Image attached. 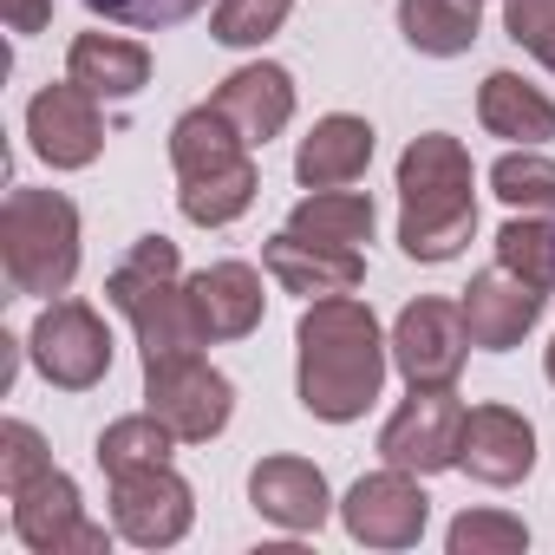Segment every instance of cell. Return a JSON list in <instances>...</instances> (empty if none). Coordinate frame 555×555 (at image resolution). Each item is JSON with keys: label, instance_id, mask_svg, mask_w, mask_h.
Here are the masks:
<instances>
[{"label": "cell", "instance_id": "25", "mask_svg": "<svg viewBox=\"0 0 555 555\" xmlns=\"http://www.w3.org/2000/svg\"><path fill=\"white\" fill-rule=\"evenodd\" d=\"M170 444L177 431L157 418V412H131V418H112L99 431V470L105 477H125V470H144V464H170Z\"/></svg>", "mask_w": 555, "mask_h": 555}, {"label": "cell", "instance_id": "19", "mask_svg": "<svg viewBox=\"0 0 555 555\" xmlns=\"http://www.w3.org/2000/svg\"><path fill=\"white\" fill-rule=\"evenodd\" d=\"M373 164V125L353 112H327L314 118V131L295 151V183L301 190H353Z\"/></svg>", "mask_w": 555, "mask_h": 555}, {"label": "cell", "instance_id": "14", "mask_svg": "<svg viewBox=\"0 0 555 555\" xmlns=\"http://www.w3.org/2000/svg\"><path fill=\"white\" fill-rule=\"evenodd\" d=\"M457 470H470L490 490H509L535 470V425L516 405H470L464 412V444H457Z\"/></svg>", "mask_w": 555, "mask_h": 555}, {"label": "cell", "instance_id": "9", "mask_svg": "<svg viewBox=\"0 0 555 555\" xmlns=\"http://www.w3.org/2000/svg\"><path fill=\"white\" fill-rule=\"evenodd\" d=\"M14 535L34 548V555H105L112 535L99 522H86V503H79V483L53 464L47 477L21 483L14 496Z\"/></svg>", "mask_w": 555, "mask_h": 555}, {"label": "cell", "instance_id": "36", "mask_svg": "<svg viewBox=\"0 0 555 555\" xmlns=\"http://www.w3.org/2000/svg\"><path fill=\"white\" fill-rule=\"evenodd\" d=\"M477 8H483V0H477Z\"/></svg>", "mask_w": 555, "mask_h": 555}, {"label": "cell", "instance_id": "17", "mask_svg": "<svg viewBox=\"0 0 555 555\" xmlns=\"http://www.w3.org/2000/svg\"><path fill=\"white\" fill-rule=\"evenodd\" d=\"M248 503L288 535H314L327 516H334V496H327V477L321 464L308 457H261L248 470Z\"/></svg>", "mask_w": 555, "mask_h": 555}, {"label": "cell", "instance_id": "10", "mask_svg": "<svg viewBox=\"0 0 555 555\" xmlns=\"http://www.w3.org/2000/svg\"><path fill=\"white\" fill-rule=\"evenodd\" d=\"M196 522V490L170 470V464H144L112 477V529L138 548H170L183 542Z\"/></svg>", "mask_w": 555, "mask_h": 555}, {"label": "cell", "instance_id": "20", "mask_svg": "<svg viewBox=\"0 0 555 555\" xmlns=\"http://www.w3.org/2000/svg\"><path fill=\"white\" fill-rule=\"evenodd\" d=\"M255 144L216 112V105H190L177 125H170V164H177V183H203V177H229V170H242V164H255L248 157Z\"/></svg>", "mask_w": 555, "mask_h": 555}, {"label": "cell", "instance_id": "2", "mask_svg": "<svg viewBox=\"0 0 555 555\" xmlns=\"http://www.w3.org/2000/svg\"><path fill=\"white\" fill-rule=\"evenodd\" d=\"M477 229V170L451 131H425L399 157V248L412 261L464 255Z\"/></svg>", "mask_w": 555, "mask_h": 555}, {"label": "cell", "instance_id": "24", "mask_svg": "<svg viewBox=\"0 0 555 555\" xmlns=\"http://www.w3.org/2000/svg\"><path fill=\"white\" fill-rule=\"evenodd\" d=\"M288 229L308 235V242L360 248V242H373V196H360V190H308L288 209Z\"/></svg>", "mask_w": 555, "mask_h": 555}, {"label": "cell", "instance_id": "34", "mask_svg": "<svg viewBox=\"0 0 555 555\" xmlns=\"http://www.w3.org/2000/svg\"><path fill=\"white\" fill-rule=\"evenodd\" d=\"M0 14H8V27H14L21 40H34V34H47V21H53V0H0Z\"/></svg>", "mask_w": 555, "mask_h": 555}, {"label": "cell", "instance_id": "3", "mask_svg": "<svg viewBox=\"0 0 555 555\" xmlns=\"http://www.w3.org/2000/svg\"><path fill=\"white\" fill-rule=\"evenodd\" d=\"M177 242L170 235H138L131 255L105 274V301L138 327V353L144 360H170V353H196V314H190V282H177Z\"/></svg>", "mask_w": 555, "mask_h": 555}, {"label": "cell", "instance_id": "32", "mask_svg": "<svg viewBox=\"0 0 555 555\" xmlns=\"http://www.w3.org/2000/svg\"><path fill=\"white\" fill-rule=\"evenodd\" d=\"M53 470V451H47V438L27 425V418H8L0 425V490H21V483H34V477H47Z\"/></svg>", "mask_w": 555, "mask_h": 555}, {"label": "cell", "instance_id": "30", "mask_svg": "<svg viewBox=\"0 0 555 555\" xmlns=\"http://www.w3.org/2000/svg\"><path fill=\"white\" fill-rule=\"evenodd\" d=\"M444 542H451V555H516V548H529V529L509 509H464L444 529Z\"/></svg>", "mask_w": 555, "mask_h": 555}, {"label": "cell", "instance_id": "12", "mask_svg": "<svg viewBox=\"0 0 555 555\" xmlns=\"http://www.w3.org/2000/svg\"><path fill=\"white\" fill-rule=\"evenodd\" d=\"M27 138H34V157L53 164V170H86L99 164L105 151V118H99V99L86 86H40L34 105H27Z\"/></svg>", "mask_w": 555, "mask_h": 555}, {"label": "cell", "instance_id": "28", "mask_svg": "<svg viewBox=\"0 0 555 555\" xmlns=\"http://www.w3.org/2000/svg\"><path fill=\"white\" fill-rule=\"evenodd\" d=\"M496 261L535 288H555V222L542 216H509L496 229Z\"/></svg>", "mask_w": 555, "mask_h": 555}, {"label": "cell", "instance_id": "21", "mask_svg": "<svg viewBox=\"0 0 555 555\" xmlns=\"http://www.w3.org/2000/svg\"><path fill=\"white\" fill-rule=\"evenodd\" d=\"M66 79L92 99H138L151 86V47L125 34H79L66 53Z\"/></svg>", "mask_w": 555, "mask_h": 555}, {"label": "cell", "instance_id": "26", "mask_svg": "<svg viewBox=\"0 0 555 555\" xmlns=\"http://www.w3.org/2000/svg\"><path fill=\"white\" fill-rule=\"evenodd\" d=\"M490 190H496L509 209H522V216H555V157H542L535 144L503 151V157L490 164Z\"/></svg>", "mask_w": 555, "mask_h": 555}, {"label": "cell", "instance_id": "35", "mask_svg": "<svg viewBox=\"0 0 555 555\" xmlns=\"http://www.w3.org/2000/svg\"><path fill=\"white\" fill-rule=\"evenodd\" d=\"M542 373H548V386H555V340H548V360H542Z\"/></svg>", "mask_w": 555, "mask_h": 555}, {"label": "cell", "instance_id": "27", "mask_svg": "<svg viewBox=\"0 0 555 555\" xmlns=\"http://www.w3.org/2000/svg\"><path fill=\"white\" fill-rule=\"evenodd\" d=\"M255 190H261V170H255V164H242V170H229V177L177 183V209H183L196 229H229V222L255 203Z\"/></svg>", "mask_w": 555, "mask_h": 555}, {"label": "cell", "instance_id": "4", "mask_svg": "<svg viewBox=\"0 0 555 555\" xmlns=\"http://www.w3.org/2000/svg\"><path fill=\"white\" fill-rule=\"evenodd\" d=\"M0 268H8L14 295H47L60 301L79 274V209L60 190H8L0 203Z\"/></svg>", "mask_w": 555, "mask_h": 555}, {"label": "cell", "instance_id": "23", "mask_svg": "<svg viewBox=\"0 0 555 555\" xmlns=\"http://www.w3.org/2000/svg\"><path fill=\"white\" fill-rule=\"evenodd\" d=\"M399 34L425 60H457L477 47V0H399Z\"/></svg>", "mask_w": 555, "mask_h": 555}, {"label": "cell", "instance_id": "13", "mask_svg": "<svg viewBox=\"0 0 555 555\" xmlns=\"http://www.w3.org/2000/svg\"><path fill=\"white\" fill-rule=\"evenodd\" d=\"M457 308H464L470 347H483V353H509V347H522V334L542 321V308H548V288L522 282V274H509V268L496 261V268L470 274V288L457 295Z\"/></svg>", "mask_w": 555, "mask_h": 555}, {"label": "cell", "instance_id": "18", "mask_svg": "<svg viewBox=\"0 0 555 555\" xmlns=\"http://www.w3.org/2000/svg\"><path fill=\"white\" fill-rule=\"evenodd\" d=\"M209 105H216L248 144H268V138H282V131L295 125V73L274 66V60H255V66L229 73V79L209 92Z\"/></svg>", "mask_w": 555, "mask_h": 555}, {"label": "cell", "instance_id": "33", "mask_svg": "<svg viewBox=\"0 0 555 555\" xmlns=\"http://www.w3.org/2000/svg\"><path fill=\"white\" fill-rule=\"evenodd\" d=\"M503 27L529 60L555 73V0H503Z\"/></svg>", "mask_w": 555, "mask_h": 555}, {"label": "cell", "instance_id": "31", "mask_svg": "<svg viewBox=\"0 0 555 555\" xmlns=\"http://www.w3.org/2000/svg\"><path fill=\"white\" fill-rule=\"evenodd\" d=\"M86 8L112 27H131V34H164V27H183L196 21L209 0H86Z\"/></svg>", "mask_w": 555, "mask_h": 555}, {"label": "cell", "instance_id": "5", "mask_svg": "<svg viewBox=\"0 0 555 555\" xmlns=\"http://www.w3.org/2000/svg\"><path fill=\"white\" fill-rule=\"evenodd\" d=\"M144 412H157L177 431V444H209V438H222V425L235 412V386L203 353L144 360Z\"/></svg>", "mask_w": 555, "mask_h": 555}, {"label": "cell", "instance_id": "8", "mask_svg": "<svg viewBox=\"0 0 555 555\" xmlns=\"http://www.w3.org/2000/svg\"><path fill=\"white\" fill-rule=\"evenodd\" d=\"M470 360V327H464V308L457 301H438V295H418L399 308L392 321V366L405 386H457Z\"/></svg>", "mask_w": 555, "mask_h": 555}, {"label": "cell", "instance_id": "6", "mask_svg": "<svg viewBox=\"0 0 555 555\" xmlns=\"http://www.w3.org/2000/svg\"><path fill=\"white\" fill-rule=\"evenodd\" d=\"M27 360L40 366L47 386L92 392L112 373V327L92 301H47L34 334H27Z\"/></svg>", "mask_w": 555, "mask_h": 555}, {"label": "cell", "instance_id": "7", "mask_svg": "<svg viewBox=\"0 0 555 555\" xmlns=\"http://www.w3.org/2000/svg\"><path fill=\"white\" fill-rule=\"evenodd\" d=\"M457 444H464V399L451 386H412V399L379 425V457L412 477L457 470Z\"/></svg>", "mask_w": 555, "mask_h": 555}, {"label": "cell", "instance_id": "1", "mask_svg": "<svg viewBox=\"0 0 555 555\" xmlns=\"http://www.w3.org/2000/svg\"><path fill=\"white\" fill-rule=\"evenodd\" d=\"M392 366V340L379 334L373 308L353 295H327L301 308L295 327V392L301 412L321 425H353L373 412Z\"/></svg>", "mask_w": 555, "mask_h": 555}, {"label": "cell", "instance_id": "16", "mask_svg": "<svg viewBox=\"0 0 555 555\" xmlns=\"http://www.w3.org/2000/svg\"><path fill=\"white\" fill-rule=\"evenodd\" d=\"M261 274L248 261H209L190 274V314H196V334L203 347H222V340H248L261 327Z\"/></svg>", "mask_w": 555, "mask_h": 555}, {"label": "cell", "instance_id": "22", "mask_svg": "<svg viewBox=\"0 0 555 555\" xmlns=\"http://www.w3.org/2000/svg\"><path fill=\"white\" fill-rule=\"evenodd\" d=\"M477 118L490 138H509V144H548L555 138V99L542 86H529L522 73H490L477 86Z\"/></svg>", "mask_w": 555, "mask_h": 555}, {"label": "cell", "instance_id": "15", "mask_svg": "<svg viewBox=\"0 0 555 555\" xmlns=\"http://www.w3.org/2000/svg\"><path fill=\"white\" fill-rule=\"evenodd\" d=\"M261 268L274 274L282 295H301V301H327V295H353L366 282V261L360 248H334V242H308L295 229L268 235L261 242Z\"/></svg>", "mask_w": 555, "mask_h": 555}, {"label": "cell", "instance_id": "29", "mask_svg": "<svg viewBox=\"0 0 555 555\" xmlns=\"http://www.w3.org/2000/svg\"><path fill=\"white\" fill-rule=\"evenodd\" d=\"M288 14H295V0H216L209 34L216 47H261L288 27Z\"/></svg>", "mask_w": 555, "mask_h": 555}, {"label": "cell", "instance_id": "11", "mask_svg": "<svg viewBox=\"0 0 555 555\" xmlns=\"http://www.w3.org/2000/svg\"><path fill=\"white\" fill-rule=\"evenodd\" d=\"M340 522H347V535L366 542V548H412V542L425 535V522H431V496L418 490L412 470L386 464V470L360 477V483L340 496Z\"/></svg>", "mask_w": 555, "mask_h": 555}]
</instances>
